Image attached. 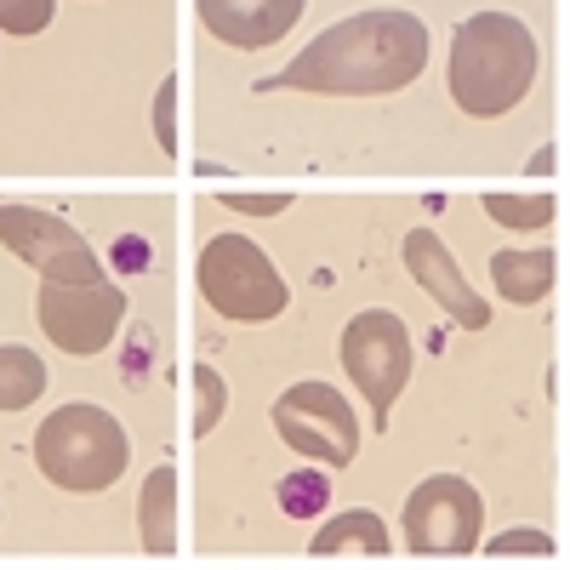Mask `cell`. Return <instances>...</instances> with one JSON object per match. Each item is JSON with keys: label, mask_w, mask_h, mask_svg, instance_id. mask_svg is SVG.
I'll return each mask as SVG.
<instances>
[{"label": "cell", "mask_w": 570, "mask_h": 570, "mask_svg": "<svg viewBox=\"0 0 570 570\" xmlns=\"http://www.w3.org/2000/svg\"><path fill=\"white\" fill-rule=\"evenodd\" d=\"M542 171H553V149H542V155H531V177H542Z\"/></svg>", "instance_id": "obj_23"}, {"label": "cell", "mask_w": 570, "mask_h": 570, "mask_svg": "<svg viewBox=\"0 0 570 570\" xmlns=\"http://www.w3.org/2000/svg\"><path fill=\"white\" fill-rule=\"evenodd\" d=\"M405 268H411V279L422 285L428 297H434L462 331H485L491 325V303L468 285V274H462V263H456V252L440 240L434 228H411L405 234Z\"/></svg>", "instance_id": "obj_10"}, {"label": "cell", "mask_w": 570, "mask_h": 570, "mask_svg": "<svg viewBox=\"0 0 570 570\" xmlns=\"http://www.w3.org/2000/svg\"><path fill=\"white\" fill-rule=\"evenodd\" d=\"M35 325L46 331V343L63 354H104L120 325H126V292L115 279H40L35 292Z\"/></svg>", "instance_id": "obj_6"}, {"label": "cell", "mask_w": 570, "mask_h": 570, "mask_svg": "<svg viewBox=\"0 0 570 570\" xmlns=\"http://www.w3.org/2000/svg\"><path fill=\"white\" fill-rule=\"evenodd\" d=\"M343 371H348V383L365 394V411H371V428L383 434L389 416H394V400L405 394L411 383V365H416V348H411V331L400 314L389 308H365L343 325Z\"/></svg>", "instance_id": "obj_5"}, {"label": "cell", "mask_w": 570, "mask_h": 570, "mask_svg": "<svg viewBox=\"0 0 570 570\" xmlns=\"http://www.w3.org/2000/svg\"><path fill=\"white\" fill-rule=\"evenodd\" d=\"M206 35H217L234 52H263L297 29L308 0H195Z\"/></svg>", "instance_id": "obj_11"}, {"label": "cell", "mask_w": 570, "mask_h": 570, "mask_svg": "<svg viewBox=\"0 0 570 570\" xmlns=\"http://www.w3.org/2000/svg\"><path fill=\"white\" fill-rule=\"evenodd\" d=\"M155 137L166 155H177V75H166L155 91Z\"/></svg>", "instance_id": "obj_21"}, {"label": "cell", "mask_w": 570, "mask_h": 570, "mask_svg": "<svg viewBox=\"0 0 570 570\" xmlns=\"http://www.w3.org/2000/svg\"><path fill=\"white\" fill-rule=\"evenodd\" d=\"M195 279H200V297L212 314L234 320V325H263V320H279L285 303H292V285L285 274L268 263V252L252 240V234L228 228L217 240H206L200 263H195Z\"/></svg>", "instance_id": "obj_4"}, {"label": "cell", "mask_w": 570, "mask_h": 570, "mask_svg": "<svg viewBox=\"0 0 570 570\" xmlns=\"http://www.w3.org/2000/svg\"><path fill=\"white\" fill-rule=\"evenodd\" d=\"M195 394H200V411H195V434L206 440L212 428L223 422V411H228V383H223V371H217V365H195Z\"/></svg>", "instance_id": "obj_18"}, {"label": "cell", "mask_w": 570, "mask_h": 570, "mask_svg": "<svg viewBox=\"0 0 570 570\" xmlns=\"http://www.w3.org/2000/svg\"><path fill=\"white\" fill-rule=\"evenodd\" d=\"M491 285H497L502 303L531 308V303H542L553 285H559V257H553L548 246H508V252H491Z\"/></svg>", "instance_id": "obj_12"}, {"label": "cell", "mask_w": 570, "mask_h": 570, "mask_svg": "<svg viewBox=\"0 0 570 570\" xmlns=\"http://www.w3.org/2000/svg\"><path fill=\"white\" fill-rule=\"evenodd\" d=\"M405 548L422 559H462L480 548L485 531V502L462 473H428L405 497Z\"/></svg>", "instance_id": "obj_7"}, {"label": "cell", "mask_w": 570, "mask_h": 570, "mask_svg": "<svg viewBox=\"0 0 570 570\" xmlns=\"http://www.w3.org/2000/svg\"><path fill=\"white\" fill-rule=\"evenodd\" d=\"M537 80V35L513 12H473L451 35V98L468 120H497L525 104Z\"/></svg>", "instance_id": "obj_2"}, {"label": "cell", "mask_w": 570, "mask_h": 570, "mask_svg": "<svg viewBox=\"0 0 570 570\" xmlns=\"http://www.w3.org/2000/svg\"><path fill=\"white\" fill-rule=\"evenodd\" d=\"M131 462V445H126V428L104 411V405H63L40 422L35 434V468L52 480L58 491H75V497H91V491H109Z\"/></svg>", "instance_id": "obj_3"}, {"label": "cell", "mask_w": 570, "mask_h": 570, "mask_svg": "<svg viewBox=\"0 0 570 570\" xmlns=\"http://www.w3.org/2000/svg\"><path fill=\"white\" fill-rule=\"evenodd\" d=\"M137 537L155 559L177 553V468L160 462L149 480H142V497H137Z\"/></svg>", "instance_id": "obj_13"}, {"label": "cell", "mask_w": 570, "mask_h": 570, "mask_svg": "<svg viewBox=\"0 0 570 570\" xmlns=\"http://www.w3.org/2000/svg\"><path fill=\"white\" fill-rule=\"evenodd\" d=\"M58 0H0V35H40L52 29Z\"/></svg>", "instance_id": "obj_19"}, {"label": "cell", "mask_w": 570, "mask_h": 570, "mask_svg": "<svg viewBox=\"0 0 570 570\" xmlns=\"http://www.w3.org/2000/svg\"><path fill=\"white\" fill-rule=\"evenodd\" d=\"M223 206L240 212V217H279L292 206V195H223Z\"/></svg>", "instance_id": "obj_22"}, {"label": "cell", "mask_w": 570, "mask_h": 570, "mask_svg": "<svg viewBox=\"0 0 570 570\" xmlns=\"http://www.w3.org/2000/svg\"><path fill=\"white\" fill-rule=\"evenodd\" d=\"M274 434L320 468H348L360 456V411L331 383H292L274 400Z\"/></svg>", "instance_id": "obj_8"}, {"label": "cell", "mask_w": 570, "mask_h": 570, "mask_svg": "<svg viewBox=\"0 0 570 570\" xmlns=\"http://www.w3.org/2000/svg\"><path fill=\"white\" fill-rule=\"evenodd\" d=\"M428 69V23L416 12L376 7L320 29L257 91H314V98H389Z\"/></svg>", "instance_id": "obj_1"}, {"label": "cell", "mask_w": 570, "mask_h": 570, "mask_svg": "<svg viewBox=\"0 0 570 570\" xmlns=\"http://www.w3.org/2000/svg\"><path fill=\"white\" fill-rule=\"evenodd\" d=\"M485 553H491V559H553L559 542H553L548 531H497V537L485 542Z\"/></svg>", "instance_id": "obj_20"}, {"label": "cell", "mask_w": 570, "mask_h": 570, "mask_svg": "<svg viewBox=\"0 0 570 570\" xmlns=\"http://www.w3.org/2000/svg\"><path fill=\"white\" fill-rule=\"evenodd\" d=\"M279 508L292 513V519H320L331 508V480H325V468H297V473H285L279 480Z\"/></svg>", "instance_id": "obj_16"}, {"label": "cell", "mask_w": 570, "mask_h": 570, "mask_svg": "<svg viewBox=\"0 0 570 570\" xmlns=\"http://www.w3.org/2000/svg\"><path fill=\"white\" fill-rule=\"evenodd\" d=\"M308 553L314 559H337V553H371V559H383V553H394V542H389V525L371 508H348V513L325 519V525L314 531Z\"/></svg>", "instance_id": "obj_14"}, {"label": "cell", "mask_w": 570, "mask_h": 570, "mask_svg": "<svg viewBox=\"0 0 570 570\" xmlns=\"http://www.w3.org/2000/svg\"><path fill=\"white\" fill-rule=\"evenodd\" d=\"M0 246L18 263H29L40 279H104V263L91 252V240L80 228H69L58 212L40 206H0Z\"/></svg>", "instance_id": "obj_9"}, {"label": "cell", "mask_w": 570, "mask_h": 570, "mask_svg": "<svg viewBox=\"0 0 570 570\" xmlns=\"http://www.w3.org/2000/svg\"><path fill=\"white\" fill-rule=\"evenodd\" d=\"M46 383H52V371H46V360L23 343H7L0 348V411H29Z\"/></svg>", "instance_id": "obj_15"}, {"label": "cell", "mask_w": 570, "mask_h": 570, "mask_svg": "<svg viewBox=\"0 0 570 570\" xmlns=\"http://www.w3.org/2000/svg\"><path fill=\"white\" fill-rule=\"evenodd\" d=\"M485 212L502 223V228H548L553 223V195H485Z\"/></svg>", "instance_id": "obj_17"}]
</instances>
